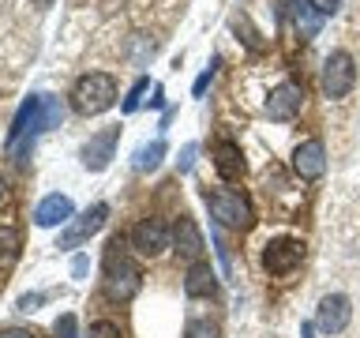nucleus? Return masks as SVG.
Listing matches in <instances>:
<instances>
[{
	"mask_svg": "<svg viewBox=\"0 0 360 338\" xmlns=\"http://www.w3.org/2000/svg\"><path fill=\"white\" fill-rule=\"evenodd\" d=\"M117 101V79L105 72H86L79 83L72 87V109L83 117H98Z\"/></svg>",
	"mask_w": 360,
	"mask_h": 338,
	"instance_id": "f257e3e1",
	"label": "nucleus"
},
{
	"mask_svg": "<svg viewBox=\"0 0 360 338\" xmlns=\"http://www.w3.org/2000/svg\"><path fill=\"white\" fill-rule=\"evenodd\" d=\"M207 207L225 230H252L255 225V211H252V203H248V196H240V192H233V188H210Z\"/></svg>",
	"mask_w": 360,
	"mask_h": 338,
	"instance_id": "f03ea898",
	"label": "nucleus"
},
{
	"mask_svg": "<svg viewBox=\"0 0 360 338\" xmlns=\"http://www.w3.org/2000/svg\"><path fill=\"white\" fill-rule=\"evenodd\" d=\"M356 87V61L345 49H334L323 61V94L326 98H345Z\"/></svg>",
	"mask_w": 360,
	"mask_h": 338,
	"instance_id": "7ed1b4c3",
	"label": "nucleus"
},
{
	"mask_svg": "<svg viewBox=\"0 0 360 338\" xmlns=\"http://www.w3.org/2000/svg\"><path fill=\"white\" fill-rule=\"evenodd\" d=\"M101 286H105L109 301H131L135 293H139V286H143V275H139V267H135V263L112 256L105 263V278H101Z\"/></svg>",
	"mask_w": 360,
	"mask_h": 338,
	"instance_id": "20e7f679",
	"label": "nucleus"
},
{
	"mask_svg": "<svg viewBox=\"0 0 360 338\" xmlns=\"http://www.w3.org/2000/svg\"><path fill=\"white\" fill-rule=\"evenodd\" d=\"M300 263H304V241H297V237H278V241H270L263 248V267L274 278L292 275Z\"/></svg>",
	"mask_w": 360,
	"mask_h": 338,
	"instance_id": "39448f33",
	"label": "nucleus"
},
{
	"mask_svg": "<svg viewBox=\"0 0 360 338\" xmlns=\"http://www.w3.org/2000/svg\"><path fill=\"white\" fill-rule=\"evenodd\" d=\"M349 320H353V304H349L345 293H326L319 301V308H315V327L323 334H342Z\"/></svg>",
	"mask_w": 360,
	"mask_h": 338,
	"instance_id": "423d86ee",
	"label": "nucleus"
},
{
	"mask_svg": "<svg viewBox=\"0 0 360 338\" xmlns=\"http://www.w3.org/2000/svg\"><path fill=\"white\" fill-rule=\"evenodd\" d=\"M105 218H109V207H105V203H94L90 211H83L79 218L68 222V230L60 233V248H79L83 241H90V237L105 225Z\"/></svg>",
	"mask_w": 360,
	"mask_h": 338,
	"instance_id": "0eeeda50",
	"label": "nucleus"
},
{
	"mask_svg": "<svg viewBox=\"0 0 360 338\" xmlns=\"http://www.w3.org/2000/svg\"><path fill=\"white\" fill-rule=\"evenodd\" d=\"M169 225L165 222H158V218H143V222H135V230H131V248L139 256H162L165 248H169Z\"/></svg>",
	"mask_w": 360,
	"mask_h": 338,
	"instance_id": "6e6552de",
	"label": "nucleus"
},
{
	"mask_svg": "<svg viewBox=\"0 0 360 338\" xmlns=\"http://www.w3.org/2000/svg\"><path fill=\"white\" fill-rule=\"evenodd\" d=\"M292 169H297L300 180H319L326 173V146L323 139H304L292 151Z\"/></svg>",
	"mask_w": 360,
	"mask_h": 338,
	"instance_id": "1a4fd4ad",
	"label": "nucleus"
},
{
	"mask_svg": "<svg viewBox=\"0 0 360 338\" xmlns=\"http://www.w3.org/2000/svg\"><path fill=\"white\" fill-rule=\"evenodd\" d=\"M304 109V87L300 83H281L266 98V117L270 120H292Z\"/></svg>",
	"mask_w": 360,
	"mask_h": 338,
	"instance_id": "9d476101",
	"label": "nucleus"
},
{
	"mask_svg": "<svg viewBox=\"0 0 360 338\" xmlns=\"http://www.w3.org/2000/svg\"><path fill=\"white\" fill-rule=\"evenodd\" d=\"M117 139H120V128H105L98 135H90V143L83 146V165L90 173H101L109 162H112V151H117Z\"/></svg>",
	"mask_w": 360,
	"mask_h": 338,
	"instance_id": "9b49d317",
	"label": "nucleus"
},
{
	"mask_svg": "<svg viewBox=\"0 0 360 338\" xmlns=\"http://www.w3.org/2000/svg\"><path fill=\"white\" fill-rule=\"evenodd\" d=\"M72 218H75V207H72V199H68V196H60V192L45 196L38 207H34V225H41V230H53V225L72 222Z\"/></svg>",
	"mask_w": 360,
	"mask_h": 338,
	"instance_id": "f8f14e48",
	"label": "nucleus"
},
{
	"mask_svg": "<svg viewBox=\"0 0 360 338\" xmlns=\"http://www.w3.org/2000/svg\"><path fill=\"white\" fill-rule=\"evenodd\" d=\"M173 244H176V256L180 259H188V263H199V256H202V233H199V225L191 222V218H180L173 225Z\"/></svg>",
	"mask_w": 360,
	"mask_h": 338,
	"instance_id": "ddd939ff",
	"label": "nucleus"
},
{
	"mask_svg": "<svg viewBox=\"0 0 360 338\" xmlns=\"http://www.w3.org/2000/svg\"><path fill=\"white\" fill-rule=\"evenodd\" d=\"M214 169H218L221 180H240L244 177V154H240V146L229 143V139H221L218 146H214Z\"/></svg>",
	"mask_w": 360,
	"mask_h": 338,
	"instance_id": "4468645a",
	"label": "nucleus"
},
{
	"mask_svg": "<svg viewBox=\"0 0 360 338\" xmlns=\"http://www.w3.org/2000/svg\"><path fill=\"white\" fill-rule=\"evenodd\" d=\"M184 293L188 297H214L218 293V275L210 270V263H191L184 278Z\"/></svg>",
	"mask_w": 360,
	"mask_h": 338,
	"instance_id": "2eb2a0df",
	"label": "nucleus"
},
{
	"mask_svg": "<svg viewBox=\"0 0 360 338\" xmlns=\"http://www.w3.org/2000/svg\"><path fill=\"white\" fill-rule=\"evenodd\" d=\"M38 109H41V98H27V101L19 106L15 120H11V128H8V146H15L19 135L34 132V124H38Z\"/></svg>",
	"mask_w": 360,
	"mask_h": 338,
	"instance_id": "dca6fc26",
	"label": "nucleus"
},
{
	"mask_svg": "<svg viewBox=\"0 0 360 338\" xmlns=\"http://www.w3.org/2000/svg\"><path fill=\"white\" fill-rule=\"evenodd\" d=\"M319 27H323V15L319 11H315L308 0H297V34L304 42L308 38H315V34H319Z\"/></svg>",
	"mask_w": 360,
	"mask_h": 338,
	"instance_id": "f3484780",
	"label": "nucleus"
},
{
	"mask_svg": "<svg viewBox=\"0 0 360 338\" xmlns=\"http://www.w3.org/2000/svg\"><path fill=\"white\" fill-rule=\"evenodd\" d=\"M19 230H11V225H0V270H8L11 263L19 259Z\"/></svg>",
	"mask_w": 360,
	"mask_h": 338,
	"instance_id": "a211bd4d",
	"label": "nucleus"
},
{
	"mask_svg": "<svg viewBox=\"0 0 360 338\" xmlns=\"http://www.w3.org/2000/svg\"><path fill=\"white\" fill-rule=\"evenodd\" d=\"M162 158H165V139H154V143H146V146H139V151H135V169H139V173H146V169H154Z\"/></svg>",
	"mask_w": 360,
	"mask_h": 338,
	"instance_id": "6ab92c4d",
	"label": "nucleus"
},
{
	"mask_svg": "<svg viewBox=\"0 0 360 338\" xmlns=\"http://www.w3.org/2000/svg\"><path fill=\"white\" fill-rule=\"evenodd\" d=\"M64 117V109H60V101L56 98H41V109H38V124H34V132H45V128H53L56 120Z\"/></svg>",
	"mask_w": 360,
	"mask_h": 338,
	"instance_id": "aec40b11",
	"label": "nucleus"
},
{
	"mask_svg": "<svg viewBox=\"0 0 360 338\" xmlns=\"http://www.w3.org/2000/svg\"><path fill=\"white\" fill-rule=\"evenodd\" d=\"M233 30L240 34V42H244L252 53H259V49H263V38H259V30L252 27V19H248V15H236V19H233Z\"/></svg>",
	"mask_w": 360,
	"mask_h": 338,
	"instance_id": "412c9836",
	"label": "nucleus"
},
{
	"mask_svg": "<svg viewBox=\"0 0 360 338\" xmlns=\"http://www.w3.org/2000/svg\"><path fill=\"white\" fill-rule=\"evenodd\" d=\"M146 90H150V79H135V87L128 90V98H124V113H135V109H139L143 106V94H146Z\"/></svg>",
	"mask_w": 360,
	"mask_h": 338,
	"instance_id": "4be33fe9",
	"label": "nucleus"
},
{
	"mask_svg": "<svg viewBox=\"0 0 360 338\" xmlns=\"http://www.w3.org/2000/svg\"><path fill=\"white\" fill-rule=\"evenodd\" d=\"M86 338H124V331L112 320H98V323H90V334Z\"/></svg>",
	"mask_w": 360,
	"mask_h": 338,
	"instance_id": "5701e85b",
	"label": "nucleus"
},
{
	"mask_svg": "<svg viewBox=\"0 0 360 338\" xmlns=\"http://www.w3.org/2000/svg\"><path fill=\"white\" fill-rule=\"evenodd\" d=\"M56 338H79V331H75V315L68 312V315H60V320H56Z\"/></svg>",
	"mask_w": 360,
	"mask_h": 338,
	"instance_id": "b1692460",
	"label": "nucleus"
},
{
	"mask_svg": "<svg viewBox=\"0 0 360 338\" xmlns=\"http://www.w3.org/2000/svg\"><path fill=\"white\" fill-rule=\"evenodd\" d=\"M188 338H218V327H214V323H191Z\"/></svg>",
	"mask_w": 360,
	"mask_h": 338,
	"instance_id": "393cba45",
	"label": "nucleus"
},
{
	"mask_svg": "<svg viewBox=\"0 0 360 338\" xmlns=\"http://www.w3.org/2000/svg\"><path fill=\"white\" fill-rule=\"evenodd\" d=\"M195 151H199V146H195V143H188V146H184V151H180V158H176V165H180V173H188V169H191V162H195Z\"/></svg>",
	"mask_w": 360,
	"mask_h": 338,
	"instance_id": "a878e982",
	"label": "nucleus"
},
{
	"mask_svg": "<svg viewBox=\"0 0 360 338\" xmlns=\"http://www.w3.org/2000/svg\"><path fill=\"white\" fill-rule=\"evenodd\" d=\"M210 79H214V64H210L207 72H202V75L195 79V87H191V94H195V98H202V94H207V87H210Z\"/></svg>",
	"mask_w": 360,
	"mask_h": 338,
	"instance_id": "bb28decb",
	"label": "nucleus"
},
{
	"mask_svg": "<svg viewBox=\"0 0 360 338\" xmlns=\"http://www.w3.org/2000/svg\"><path fill=\"white\" fill-rule=\"evenodd\" d=\"M308 4L319 11V15H334V11H338V0H308Z\"/></svg>",
	"mask_w": 360,
	"mask_h": 338,
	"instance_id": "cd10ccee",
	"label": "nucleus"
},
{
	"mask_svg": "<svg viewBox=\"0 0 360 338\" xmlns=\"http://www.w3.org/2000/svg\"><path fill=\"white\" fill-rule=\"evenodd\" d=\"M0 338H34V331H27V327H8V331H0Z\"/></svg>",
	"mask_w": 360,
	"mask_h": 338,
	"instance_id": "c85d7f7f",
	"label": "nucleus"
},
{
	"mask_svg": "<svg viewBox=\"0 0 360 338\" xmlns=\"http://www.w3.org/2000/svg\"><path fill=\"white\" fill-rule=\"evenodd\" d=\"M72 275H75V278H83V275H86V256H75V263H72Z\"/></svg>",
	"mask_w": 360,
	"mask_h": 338,
	"instance_id": "c756f323",
	"label": "nucleus"
},
{
	"mask_svg": "<svg viewBox=\"0 0 360 338\" xmlns=\"http://www.w3.org/2000/svg\"><path fill=\"white\" fill-rule=\"evenodd\" d=\"M38 301H41L38 293H34V297H22V301H19V308H22V312H34V304H38Z\"/></svg>",
	"mask_w": 360,
	"mask_h": 338,
	"instance_id": "7c9ffc66",
	"label": "nucleus"
},
{
	"mask_svg": "<svg viewBox=\"0 0 360 338\" xmlns=\"http://www.w3.org/2000/svg\"><path fill=\"white\" fill-rule=\"evenodd\" d=\"M34 4H38V8H49V0H34Z\"/></svg>",
	"mask_w": 360,
	"mask_h": 338,
	"instance_id": "2f4dec72",
	"label": "nucleus"
},
{
	"mask_svg": "<svg viewBox=\"0 0 360 338\" xmlns=\"http://www.w3.org/2000/svg\"><path fill=\"white\" fill-rule=\"evenodd\" d=\"M0 199H4V180H0Z\"/></svg>",
	"mask_w": 360,
	"mask_h": 338,
	"instance_id": "473e14b6",
	"label": "nucleus"
}]
</instances>
